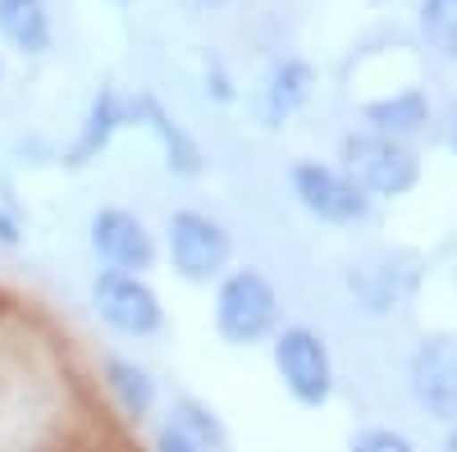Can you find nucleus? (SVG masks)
I'll return each mask as SVG.
<instances>
[{
	"instance_id": "4",
	"label": "nucleus",
	"mask_w": 457,
	"mask_h": 452,
	"mask_svg": "<svg viewBox=\"0 0 457 452\" xmlns=\"http://www.w3.org/2000/svg\"><path fill=\"white\" fill-rule=\"evenodd\" d=\"M234 238L224 234V224L202 215V210H174L170 215V260L187 284H211L228 270Z\"/></svg>"
},
{
	"instance_id": "17",
	"label": "nucleus",
	"mask_w": 457,
	"mask_h": 452,
	"mask_svg": "<svg viewBox=\"0 0 457 452\" xmlns=\"http://www.w3.org/2000/svg\"><path fill=\"white\" fill-rule=\"evenodd\" d=\"M156 452H202V443H197V439H187L179 425H170V430H161Z\"/></svg>"
},
{
	"instance_id": "7",
	"label": "nucleus",
	"mask_w": 457,
	"mask_h": 452,
	"mask_svg": "<svg viewBox=\"0 0 457 452\" xmlns=\"http://www.w3.org/2000/svg\"><path fill=\"white\" fill-rule=\"evenodd\" d=\"M411 398L421 402L435 421H457V338L453 333H426L407 361Z\"/></svg>"
},
{
	"instance_id": "12",
	"label": "nucleus",
	"mask_w": 457,
	"mask_h": 452,
	"mask_svg": "<svg viewBox=\"0 0 457 452\" xmlns=\"http://www.w3.org/2000/svg\"><path fill=\"white\" fill-rule=\"evenodd\" d=\"M129 119V105L120 101V92L114 87H101V96L92 101L87 119H83V133H79V146L69 151L73 165H83L87 156H96V151H105V142L114 137V128H120Z\"/></svg>"
},
{
	"instance_id": "5",
	"label": "nucleus",
	"mask_w": 457,
	"mask_h": 452,
	"mask_svg": "<svg viewBox=\"0 0 457 452\" xmlns=\"http://www.w3.org/2000/svg\"><path fill=\"white\" fill-rule=\"evenodd\" d=\"M92 307L96 316L124 338H151L165 325V307L156 288L142 275H120V270H101L92 279Z\"/></svg>"
},
{
	"instance_id": "8",
	"label": "nucleus",
	"mask_w": 457,
	"mask_h": 452,
	"mask_svg": "<svg viewBox=\"0 0 457 452\" xmlns=\"http://www.w3.org/2000/svg\"><path fill=\"white\" fill-rule=\"evenodd\" d=\"M92 251L105 270L120 275H146L156 266V238L142 224V215L124 206H101L92 215Z\"/></svg>"
},
{
	"instance_id": "13",
	"label": "nucleus",
	"mask_w": 457,
	"mask_h": 452,
	"mask_svg": "<svg viewBox=\"0 0 457 452\" xmlns=\"http://www.w3.org/2000/svg\"><path fill=\"white\" fill-rule=\"evenodd\" d=\"M105 380H110V393L120 398V407L129 416H146L151 402H156V384H151V374L133 361H105Z\"/></svg>"
},
{
	"instance_id": "11",
	"label": "nucleus",
	"mask_w": 457,
	"mask_h": 452,
	"mask_svg": "<svg viewBox=\"0 0 457 452\" xmlns=\"http://www.w3.org/2000/svg\"><path fill=\"white\" fill-rule=\"evenodd\" d=\"M366 124H370V133H385V137H411V133H421L426 124H430V101H426V92H416V87H407V92H398V96H385V101H370L366 105Z\"/></svg>"
},
{
	"instance_id": "16",
	"label": "nucleus",
	"mask_w": 457,
	"mask_h": 452,
	"mask_svg": "<svg viewBox=\"0 0 457 452\" xmlns=\"http://www.w3.org/2000/svg\"><path fill=\"white\" fill-rule=\"evenodd\" d=\"M348 452H416V448H411V439L398 434V430H361Z\"/></svg>"
},
{
	"instance_id": "19",
	"label": "nucleus",
	"mask_w": 457,
	"mask_h": 452,
	"mask_svg": "<svg viewBox=\"0 0 457 452\" xmlns=\"http://www.w3.org/2000/svg\"><path fill=\"white\" fill-rule=\"evenodd\" d=\"M444 452H457V421L448 425V439H444Z\"/></svg>"
},
{
	"instance_id": "18",
	"label": "nucleus",
	"mask_w": 457,
	"mask_h": 452,
	"mask_svg": "<svg viewBox=\"0 0 457 452\" xmlns=\"http://www.w3.org/2000/svg\"><path fill=\"white\" fill-rule=\"evenodd\" d=\"M0 242H10V247L19 242V224H14L10 215H0Z\"/></svg>"
},
{
	"instance_id": "10",
	"label": "nucleus",
	"mask_w": 457,
	"mask_h": 452,
	"mask_svg": "<svg viewBox=\"0 0 457 452\" xmlns=\"http://www.w3.org/2000/svg\"><path fill=\"white\" fill-rule=\"evenodd\" d=\"M0 37H5L19 55H42L51 46L46 0H0Z\"/></svg>"
},
{
	"instance_id": "9",
	"label": "nucleus",
	"mask_w": 457,
	"mask_h": 452,
	"mask_svg": "<svg viewBox=\"0 0 457 452\" xmlns=\"http://www.w3.org/2000/svg\"><path fill=\"white\" fill-rule=\"evenodd\" d=\"M312 87H316V69L307 60H284L270 69V78L261 87V119L279 128L284 119H293L302 105L312 101Z\"/></svg>"
},
{
	"instance_id": "20",
	"label": "nucleus",
	"mask_w": 457,
	"mask_h": 452,
	"mask_svg": "<svg viewBox=\"0 0 457 452\" xmlns=\"http://www.w3.org/2000/svg\"><path fill=\"white\" fill-rule=\"evenodd\" d=\"M453 151H457V119H453Z\"/></svg>"
},
{
	"instance_id": "1",
	"label": "nucleus",
	"mask_w": 457,
	"mask_h": 452,
	"mask_svg": "<svg viewBox=\"0 0 457 452\" xmlns=\"http://www.w3.org/2000/svg\"><path fill=\"white\" fill-rule=\"evenodd\" d=\"M215 329L224 343L252 348L279 329V292L261 270H228L215 288Z\"/></svg>"
},
{
	"instance_id": "3",
	"label": "nucleus",
	"mask_w": 457,
	"mask_h": 452,
	"mask_svg": "<svg viewBox=\"0 0 457 452\" xmlns=\"http://www.w3.org/2000/svg\"><path fill=\"white\" fill-rule=\"evenodd\" d=\"M275 370L284 389L302 402V407H325L334 393V361L325 338L307 325H293L275 333Z\"/></svg>"
},
{
	"instance_id": "14",
	"label": "nucleus",
	"mask_w": 457,
	"mask_h": 452,
	"mask_svg": "<svg viewBox=\"0 0 457 452\" xmlns=\"http://www.w3.org/2000/svg\"><path fill=\"white\" fill-rule=\"evenodd\" d=\"M133 110L151 119V133H156V137L165 142V156H170V165H174V169H183V174H193V169H197V146L187 142V133H183V128H179V124H174V119L165 115V110H161L156 101H151V96H142Z\"/></svg>"
},
{
	"instance_id": "15",
	"label": "nucleus",
	"mask_w": 457,
	"mask_h": 452,
	"mask_svg": "<svg viewBox=\"0 0 457 452\" xmlns=\"http://www.w3.org/2000/svg\"><path fill=\"white\" fill-rule=\"evenodd\" d=\"M421 32L430 51L457 60V0H421Z\"/></svg>"
},
{
	"instance_id": "2",
	"label": "nucleus",
	"mask_w": 457,
	"mask_h": 452,
	"mask_svg": "<svg viewBox=\"0 0 457 452\" xmlns=\"http://www.w3.org/2000/svg\"><path fill=\"white\" fill-rule=\"evenodd\" d=\"M343 174H348L366 197H407L421 183L416 151L385 133H353L343 137Z\"/></svg>"
},
{
	"instance_id": "6",
	"label": "nucleus",
	"mask_w": 457,
	"mask_h": 452,
	"mask_svg": "<svg viewBox=\"0 0 457 452\" xmlns=\"http://www.w3.org/2000/svg\"><path fill=\"white\" fill-rule=\"evenodd\" d=\"M288 183H293V197L302 201V210L316 215L320 224H357L370 215V197L334 165L297 160L288 169Z\"/></svg>"
}]
</instances>
